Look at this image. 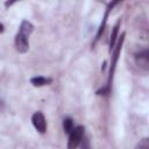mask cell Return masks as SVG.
Returning a JSON list of instances; mask_svg holds the SVG:
<instances>
[{
	"label": "cell",
	"instance_id": "7a4b0ae2",
	"mask_svg": "<svg viewBox=\"0 0 149 149\" xmlns=\"http://www.w3.org/2000/svg\"><path fill=\"white\" fill-rule=\"evenodd\" d=\"M34 31V24L28 21L23 20L19 27V30L15 35V49L20 54H26L29 50V36Z\"/></svg>",
	"mask_w": 149,
	"mask_h": 149
},
{
	"label": "cell",
	"instance_id": "8992f818",
	"mask_svg": "<svg viewBox=\"0 0 149 149\" xmlns=\"http://www.w3.org/2000/svg\"><path fill=\"white\" fill-rule=\"evenodd\" d=\"M31 123L34 128L40 133V134H45L47 132V120L45 116L42 112H35L31 115Z\"/></svg>",
	"mask_w": 149,
	"mask_h": 149
},
{
	"label": "cell",
	"instance_id": "5bb4252c",
	"mask_svg": "<svg viewBox=\"0 0 149 149\" xmlns=\"http://www.w3.org/2000/svg\"><path fill=\"white\" fill-rule=\"evenodd\" d=\"M2 107H3V102L0 100V109H2Z\"/></svg>",
	"mask_w": 149,
	"mask_h": 149
},
{
	"label": "cell",
	"instance_id": "8fae6325",
	"mask_svg": "<svg viewBox=\"0 0 149 149\" xmlns=\"http://www.w3.org/2000/svg\"><path fill=\"white\" fill-rule=\"evenodd\" d=\"M79 146H80V149H91V144H90L88 137L84 136V139H83V141H81V143Z\"/></svg>",
	"mask_w": 149,
	"mask_h": 149
},
{
	"label": "cell",
	"instance_id": "52a82bcc",
	"mask_svg": "<svg viewBox=\"0 0 149 149\" xmlns=\"http://www.w3.org/2000/svg\"><path fill=\"white\" fill-rule=\"evenodd\" d=\"M52 83V78L50 77H44V76H36L30 78V84L35 87H42L45 85H50Z\"/></svg>",
	"mask_w": 149,
	"mask_h": 149
},
{
	"label": "cell",
	"instance_id": "30bf717a",
	"mask_svg": "<svg viewBox=\"0 0 149 149\" xmlns=\"http://www.w3.org/2000/svg\"><path fill=\"white\" fill-rule=\"evenodd\" d=\"M135 149H149V140H148V137H144V139L140 140V142L136 144Z\"/></svg>",
	"mask_w": 149,
	"mask_h": 149
},
{
	"label": "cell",
	"instance_id": "9c48e42d",
	"mask_svg": "<svg viewBox=\"0 0 149 149\" xmlns=\"http://www.w3.org/2000/svg\"><path fill=\"white\" fill-rule=\"evenodd\" d=\"M73 128H74V122H73V120H72L70 116L64 118V120H63V129H64V133H65V134H70Z\"/></svg>",
	"mask_w": 149,
	"mask_h": 149
},
{
	"label": "cell",
	"instance_id": "5b68a950",
	"mask_svg": "<svg viewBox=\"0 0 149 149\" xmlns=\"http://www.w3.org/2000/svg\"><path fill=\"white\" fill-rule=\"evenodd\" d=\"M118 3H119V1H114V2H109V3L107 5L106 10H105V13H104L102 21H101V23H100V26H99V28H98V31H97V34H95V38H94V41H93L92 45H95V44H97V42L100 40V37H101V35H102V31H104V29H105V27H106V23H107V20H108L109 13H111V10L114 8V6H116Z\"/></svg>",
	"mask_w": 149,
	"mask_h": 149
},
{
	"label": "cell",
	"instance_id": "3957f363",
	"mask_svg": "<svg viewBox=\"0 0 149 149\" xmlns=\"http://www.w3.org/2000/svg\"><path fill=\"white\" fill-rule=\"evenodd\" d=\"M84 136H85V127L81 126V125L74 126V128L69 134V140H68L66 148L68 149H77L79 147V144L81 143Z\"/></svg>",
	"mask_w": 149,
	"mask_h": 149
},
{
	"label": "cell",
	"instance_id": "4fadbf2b",
	"mask_svg": "<svg viewBox=\"0 0 149 149\" xmlns=\"http://www.w3.org/2000/svg\"><path fill=\"white\" fill-rule=\"evenodd\" d=\"M13 3H14V2H6V3H5V6H6V7H8V6H12Z\"/></svg>",
	"mask_w": 149,
	"mask_h": 149
},
{
	"label": "cell",
	"instance_id": "ba28073f",
	"mask_svg": "<svg viewBox=\"0 0 149 149\" xmlns=\"http://www.w3.org/2000/svg\"><path fill=\"white\" fill-rule=\"evenodd\" d=\"M120 24H121V20H119V21L114 24V27H113V29H112L111 37H109V52H112V50L114 49V47H115V44H116V41H118V38H119L118 35H119Z\"/></svg>",
	"mask_w": 149,
	"mask_h": 149
},
{
	"label": "cell",
	"instance_id": "7c38bea8",
	"mask_svg": "<svg viewBox=\"0 0 149 149\" xmlns=\"http://www.w3.org/2000/svg\"><path fill=\"white\" fill-rule=\"evenodd\" d=\"M3 30H5V26H3L2 23H0V34H1Z\"/></svg>",
	"mask_w": 149,
	"mask_h": 149
},
{
	"label": "cell",
	"instance_id": "6da1fadb",
	"mask_svg": "<svg viewBox=\"0 0 149 149\" xmlns=\"http://www.w3.org/2000/svg\"><path fill=\"white\" fill-rule=\"evenodd\" d=\"M125 36H126V33H122L121 36H119L118 41H116V44L113 49V52H112V58H111V65H109V72H108V78H107V84L105 87H101L100 90L97 91V94L98 95H106L111 92V87H112V83H113V77H114V71H115V68H116V63H118V59H119V56H120V52H121V49H122V45H123V41H125Z\"/></svg>",
	"mask_w": 149,
	"mask_h": 149
},
{
	"label": "cell",
	"instance_id": "277c9868",
	"mask_svg": "<svg viewBox=\"0 0 149 149\" xmlns=\"http://www.w3.org/2000/svg\"><path fill=\"white\" fill-rule=\"evenodd\" d=\"M134 62L135 64L143 71L149 70V50L143 49L134 54Z\"/></svg>",
	"mask_w": 149,
	"mask_h": 149
}]
</instances>
